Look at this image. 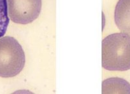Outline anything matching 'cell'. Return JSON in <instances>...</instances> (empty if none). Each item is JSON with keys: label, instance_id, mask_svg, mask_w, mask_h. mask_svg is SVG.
<instances>
[{"label": "cell", "instance_id": "6da1fadb", "mask_svg": "<svg viewBox=\"0 0 130 94\" xmlns=\"http://www.w3.org/2000/svg\"><path fill=\"white\" fill-rule=\"evenodd\" d=\"M102 66L112 71L130 70V35L115 33L102 41Z\"/></svg>", "mask_w": 130, "mask_h": 94}, {"label": "cell", "instance_id": "7a4b0ae2", "mask_svg": "<svg viewBox=\"0 0 130 94\" xmlns=\"http://www.w3.org/2000/svg\"><path fill=\"white\" fill-rule=\"evenodd\" d=\"M24 65V51L19 42L12 37L0 38V77H14Z\"/></svg>", "mask_w": 130, "mask_h": 94}, {"label": "cell", "instance_id": "3957f363", "mask_svg": "<svg viewBox=\"0 0 130 94\" xmlns=\"http://www.w3.org/2000/svg\"><path fill=\"white\" fill-rule=\"evenodd\" d=\"M10 19L18 24L32 23L40 14L42 0H7Z\"/></svg>", "mask_w": 130, "mask_h": 94}, {"label": "cell", "instance_id": "277c9868", "mask_svg": "<svg viewBox=\"0 0 130 94\" xmlns=\"http://www.w3.org/2000/svg\"><path fill=\"white\" fill-rule=\"evenodd\" d=\"M114 20L121 32L130 35V0H119L115 8Z\"/></svg>", "mask_w": 130, "mask_h": 94}, {"label": "cell", "instance_id": "5b68a950", "mask_svg": "<svg viewBox=\"0 0 130 94\" xmlns=\"http://www.w3.org/2000/svg\"><path fill=\"white\" fill-rule=\"evenodd\" d=\"M102 93H129L130 84L120 78H110L102 83Z\"/></svg>", "mask_w": 130, "mask_h": 94}, {"label": "cell", "instance_id": "8992f818", "mask_svg": "<svg viewBox=\"0 0 130 94\" xmlns=\"http://www.w3.org/2000/svg\"><path fill=\"white\" fill-rule=\"evenodd\" d=\"M9 24L7 0H0V38L7 32Z\"/></svg>", "mask_w": 130, "mask_h": 94}]
</instances>
